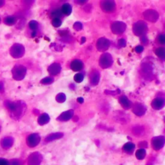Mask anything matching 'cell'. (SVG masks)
<instances>
[{"instance_id":"obj_1","label":"cell","mask_w":165,"mask_h":165,"mask_svg":"<svg viewBox=\"0 0 165 165\" xmlns=\"http://www.w3.org/2000/svg\"><path fill=\"white\" fill-rule=\"evenodd\" d=\"M4 105L9 112L10 116L14 119L21 118L26 110V105L22 101H10L7 100L4 102Z\"/></svg>"},{"instance_id":"obj_2","label":"cell","mask_w":165,"mask_h":165,"mask_svg":"<svg viewBox=\"0 0 165 165\" xmlns=\"http://www.w3.org/2000/svg\"><path fill=\"white\" fill-rule=\"evenodd\" d=\"M26 72L27 69L24 66L17 65L12 68V77L14 79L17 81L22 80L25 77V75H26Z\"/></svg>"},{"instance_id":"obj_3","label":"cell","mask_w":165,"mask_h":165,"mask_svg":"<svg viewBox=\"0 0 165 165\" xmlns=\"http://www.w3.org/2000/svg\"><path fill=\"white\" fill-rule=\"evenodd\" d=\"M10 54L14 58H20L25 54V48L22 45L15 43L11 47Z\"/></svg>"},{"instance_id":"obj_4","label":"cell","mask_w":165,"mask_h":165,"mask_svg":"<svg viewBox=\"0 0 165 165\" xmlns=\"http://www.w3.org/2000/svg\"><path fill=\"white\" fill-rule=\"evenodd\" d=\"M147 30V25L144 21H139L134 25L133 31L136 36L144 35Z\"/></svg>"},{"instance_id":"obj_5","label":"cell","mask_w":165,"mask_h":165,"mask_svg":"<svg viewBox=\"0 0 165 165\" xmlns=\"http://www.w3.org/2000/svg\"><path fill=\"white\" fill-rule=\"evenodd\" d=\"M113 63V60L111 55L108 53L103 54L99 60V65L103 68H107L110 67Z\"/></svg>"},{"instance_id":"obj_6","label":"cell","mask_w":165,"mask_h":165,"mask_svg":"<svg viewBox=\"0 0 165 165\" xmlns=\"http://www.w3.org/2000/svg\"><path fill=\"white\" fill-rule=\"evenodd\" d=\"M42 155L39 152H34L29 155L28 158L29 165H40L42 161Z\"/></svg>"},{"instance_id":"obj_7","label":"cell","mask_w":165,"mask_h":165,"mask_svg":"<svg viewBox=\"0 0 165 165\" xmlns=\"http://www.w3.org/2000/svg\"><path fill=\"white\" fill-rule=\"evenodd\" d=\"M101 7L104 12L110 13L115 10L116 3L114 1H111V0L102 1L101 2Z\"/></svg>"},{"instance_id":"obj_8","label":"cell","mask_w":165,"mask_h":165,"mask_svg":"<svg viewBox=\"0 0 165 165\" xmlns=\"http://www.w3.org/2000/svg\"><path fill=\"white\" fill-rule=\"evenodd\" d=\"M112 32L116 34H121L123 33L126 29V24L121 21H116L112 23L111 26Z\"/></svg>"},{"instance_id":"obj_9","label":"cell","mask_w":165,"mask_h":165,"mask_svg":"<svg viewBox=\"0 0 165 165\" xmlns=\"http://www.w3.org/2000/svg\"><path fill=\"white\" fill-rule=\"evenodd\" d=\"M40 142V137L38 134H32L27 139V144L29 147H35Z\"/></svg>"},{"instance_id":"obj_10","label":"cell","mask_w":165,"mask_h":165,"mask_svg":"<svg viewBox=\"0 0 165 165\" xmlns=\"http://www.w3.org/2000/svg\"><path fill=\"white\" fill-rule=\"evenodd\" d=\"M164 144V138L163 136H158L153 138L152 141V145L153 149L159 150L163 147Z\"/></svg>"},{"instance_id":"obj_11","label":"cell","mask_w":165,"mask_h":165,"mask_svg":"<svg viewBox=\"0 0 165 165\" xmlns=\"http://www.w3.org/2000/svg\"><path fill=\"white\" fill-rule=\"evenodd\" d=\"M97 49L101 52H105L110 47V41L106 38H100L97 40L96 44Z\"/></svg>"},{"instance_id":"obj_12","label":"cell","mask_w":165,"mask_h":165,"mask_svg":"<svg viewBox=\"0 0 165 165\" xmlns=\"http://www.w3.org/2000/svg\"><path fill=\"white\" fill-rule=\"evenodd\" d=\"M144 18L151 22H155L159 18L158 13L154 10H147L143 13Z\"/></svg>"},{"instance_id":"obj_13","label":"cell","mask_w":165,"mask_h":165,"mask_svg":"<svg viewBox=\"0 0 165 165\" xmlns=\"http://www.w3.org/2000/svg\"><path fill=\"white\" fill-rule=\"evenodd\" d=\"M133 112L137 116H141L146 112V108L141 103H136L133 107Z\"/></svg>"},{"instance_id":"obj_14","label":"cell","mask_w":165,"mask_h":165,"mask_svg":"<svg viewBox=\"0 0 165 165\" xmlns=\"http://www.w3.org/2000/svg\"><path fill=\"white\" fill-rule=\"evenodd\" d=\"M74 115V111L72 110H69L68 111L64 112L59 116L57 119L61 121H66L71 119Z\"/></svg>"},{"instance_id":"obj_15","label":"cell","mask_w":165,"mask_h":165,"mask_svg":"<svg viewBox=\"0 0 165 165\" xmlns=\"http://www.w3.org/2000/svg\"><path fill=\"white\" fill-rule=\"evenodd\" d=\"M14 143V139L12 137H5L2 139L1 141V147L5 149H8L12 146Z\"/></svg>"},{"instance_id":"obj_16","label":"cell","mask_w":165,"mask_h":165,"mask_svg":"<svg viewBox=\"0 0 165 165\" xmlns=\"http://www.w3.org/2000/svg\"><path fill=\"white\" fill-rule=\"evenodd\" d=\"M164 101L163 99L160 98V97H157V98L155 99L152 103V107L155 109V110L161 109L164 107Z\"/></svg>"},{"instance_id":"obj_17","label":"cell","mask_w":165,"mask_h":165,"mask_svg":"<svg viewBox=\"0 0 165 165\" xmlns=\"http://www.w3.org/2000/svg\"><path fill=\"white\" fill-rule=\"evenodd\" d=\"M61 66L60 64L58 63H53L52 65H50L48 71L49 72V73L52 75H57L60 73L61 71Z\"/></svg>"},{"instance_id":"obj_18","label":"cell","mask_w":165,"mask_h":165,"mask_svg":"<svg viewBox=\"0 0 165 165\" xmlns=\"http://www.w3.org/2000/svg\"><path fill=\"white\" fill-rule=\"evenodd\" d=\"M71 67L74 71L75 72L79 71L83 68V63L81 61H80L79 60H75L71 63Z\"/></svg>"},{"instance_id":"obj_19","label":"cell","mask_w":165,"mask_h":165,"mask_svg":"<svg viewBox=\"0 0 165 165\" xmlns=\"http://www.w3.org/2000/svg\"><path fill=\"white\" fill-rule=\"evenodd\" d=\"M100 75L99 72L94 71L90 74V83L92 85H97L99 81Z\"/></svg>"},{"instance_id":"obj_20","label":"cell","mask_w":165,"mask_h":165,"mask_svg":"<svg viewBox=\"0 0 165 165\" xmlns=\"http://www.w3.org/2000/svg\"><path fill=\"white\" fill-rule=\"evenodd\" d=\"M142 72L144 74V76L150 77L151 74L152 73V67L149 64L145 63L142 66Z\"/></svg>"},{"instance_id":"obj_21","label":"cell","mask_w":165,"mask_h":165,"mask_svg":"<svg viewBox=\"0 0 165 165\" xmlns=\"http://www.w3.org/2000/svg\"><path fill=\"white\" fill-rule=\"evenodd\" d=\"M119 102L122 105V107L125 109H128L132 106V103L126 96H122L119 98Z\"/></svg>"},{"instance_id":"obj_22","label":"cell","mask_w":165,"mask_h":165,"mask_svg":"<svg viewBox=\"0 0 165 165\" xmlns=\"http://www.w3.org/2000/svg\"><path fill=\"white\" fill-rule=\"evenodd\" d=\"M63 136V133H60V132H58V133H54V134H51L49 135L47 137L45 138V141L47 142H50V141H54L55 139H58L62 138Z\"/></svg>"},{"instance_id":"obj_23","label":"cell","mask_w":165,"mask_h":165,"mask_svg":"<svg viewBox=\"0 0 165 165\" xmlns=\"http://www.w3.org/2000/svg\"><path fill=\"white\" fill-rule=\"evenodd\" d=\"M61 12H62L63 14L67 15V16L70 15L72 12L71 5L68 3L64 4L61 8Z\"/></svg>"},{"instance_id":"obj_24","label":"cell","mask_w":165,"mask_h":165,"mask_svg":"<svg viewBox=\"0 0 165 165\" xmlns=\"http://www.w3.org/2000/svg\"><path fill=\"white\" fill-rule=\"evenodd\" d=\"M50 120V117L48 114H43L40 116L38 118V123L40 125H44L49 123Z\"/></svg>"},{"instance_id":"obj_25","label":"cell","mask_w":165,"mask_h":165,"mask_svg":"<svg viewBox=\"0 0 165 165\" xmlns=\"http://www.w3.org/2000/svg\"><path fill=\"white\" fill-rule=\"evenodd\" d=\"M132 132L136 136H141L144 134V128L141 126H137L133 128Z\"/></svg>"},{"instance_id":"obj_26","label":"cell","mask_w":165,"mask_h":165,"mask_svg":"<svg viewBox=\"0 0 165 165\" xmlns=\"http://www.w3.org/2000/svg\"><path fill=\"white\" fill-rule=\"evenodd\" d=\"M134 149H135V145H134V144L132 143V142H127V143L125 144L123 147V150L125 152H127L128 153H132Z\"/></svg>"},{"instance_id":"obj_27","label":"cell","mask_w":165,"mask_h":165,"mask_svg":"<svg viewBox=\"0 0 165 165\" xmlns=\"http://www.w3.org/2000/svg\"><path fill=\"white\" fill-rule=\"evenodd\" d=\"M17 19L14 16H7L4 19V23L7 25H13L16 23Z\"/></svg>"},{"instance_id":"obj_28","label":"cell","mask_w":165,"mask_h":165,"mask_svg":"<svg viewBox=\"0 0 165 165\" xmlns=\"http://www.w3.org/2000/svg\"><path fill=\"white\" fill-rule=\"evenodd\" d=\"M136 157L138 159H139V160L143 159L145 157V156H146V151H145L144 149H139L136 152Z\"/></svg>"},{"instance_id":"obj_29","label":"cell","mask_w":165,"mask_h":165,"mask_svg":"<svg viewBox=\"0 0 165 165\" xmlns=\"http://www.w3.org/2000/svg\"><path fill=\"white\" fill-rule=\"evenodd\" d=\"M155 54L157 55L159 58H163L164 56V50L163 47H161V48H158L157 50H155Z\"/></svg>"},{"instance_id":"obj_30","label":"cell","mask_w":165,"mask_h":165,"mask_svg":"<svg viewBox=\"0 0 165 165\" xmlns=\"http://www.w3.org/2000/svg\"><path fill=\"white\" fill-rule=\"evenodd\" d=\"M29 27H30V29L33 30V32L36 31V30H37L38 27V22L36 21H34V20L31 21L29 23Z\"/></svg>"},{"instance_id":"obj_31","label":"cell","mask_w":165,"mask_h":165,"mask_svg":"<svg viewBox=\"0 0 165 165\" xmlns=\"http://www.w3.org/2000/svg\"><path fill=\"white\" fill-rule=\"evenodd\" d=\"M66 99L65 95L63 93L59 94L56 96V101L58 103H63Z\"/></svg>"},{"instance_id":"obj_32","label":"cell","mask_w":165,"mask_h":165,"mask_svg":"<svg viewBox=\"0 0 165 165\" xmlns=\"http://www.w3.org/2000/svg\"><path fill=\"white\" fill-rule=\"evenodd\" d=\"M62 15H63V14H62V12H61V10H60V9L55 10L54 11V12H52V16L54 18H60V17L62 16Z\"/></svg>"},{"instance_id":"obj_33","label":"cell","mask_w":165,"mask_h":165,"mask_svg":"<svg viewBox=\"0 0 165 165\" xmlns=\"http://www.w3.org/2000/svg\"><path fill=\"white\" fill-rule=\"evenodd\" d=\"M53 81H54V79H53V78L47 77L42 79L41 81V83L42 84H44V85H49V84L52 83Z\"/></svg>"},{"instance_id":"obj_34","label":"cell","mask_w":165,"mask_h":165,"mask_svg":"<svg viewBox=\"0 0 165 165\" xmlns=\"http://www.w3.org/2000/svg\"><path fill=\"white\" fill-rule=\"evenodd\" d=\"M83 75L82 74L78 73L75 75L74 76V80L75 81H76L77 83H81L83 80Z\"/></svg>"},{"instance_id":"obj_35","label":"cell","mask_w":165,"mask_h":165,"mask_svg":"<svg viewBox=\"0 0 165 165\" xmlns=\"http://www.w3.org/2000/svg\"><path fill=\"white\" fill-rule=\"evenodd\" d=\"M52 23L54 27H59L60 26H61V21L60 18H54L52 20Z\"/></svg>"},{"instance_id":"obj_36","label":"cell","mask_w":165,"mask_h":165,"mask_svg":"<svg viewBox=\"0 0 165 165\" xmlns=\"http://www.w3.org/2000/svg\"><path fill=\"white\" fill-rule=\"evenodd\" d=\"M74 29L77 31H79V30H81L83 29V25L79 22H76L74 25Z\"/></svg>"},{"instance_id":"obj_37","label":"cell","mask_w":165,"mask_h":165,"mask_svg":"<svg viewBox=\"0 0 165 165\" xmlns=\"http://www.w3.org/2000/svg\"><path fill=\"white\" fill-rule=\"evenodd\" d=\"M9 165H21V162L19 159H12Z\"/></svg>"},{"instance_id":"obj_38","label":"cell","mask_w":165,"mask_h":165,"mask_svg":"<svg viewBox=\"0 0 165 165\" xmlns=\"http://www.w3.org/2000/svg\"><path fill=\"white\" fill-rule=\"evenodd\" d=\"M158 40L159 42L161 44H164L165 43V38H164V36L163 34H161L158 37Z\"/></svg>"},{"instance_id":"obj_39","label":"cell","mask_w":165,"mask_h":165,"mask_svg":"<svg viewBox=\"0 0 165 165\" xmlns=\"http://www.w3.org/2000/svg\"><path fill=\"white\" fill-rule=\"evenodd\" d=\"M118 45L120 47H125L126 46V41L124 39H121V40H119Z\"/></svg>"},{"instance_id":"obj_40","label":"cell","mask_w":165,"mask_h":165,"mask_svg":"<svg viewBox=\"0 0 165 165\" xmlns=\"http://www.w3.org/2000/svg\"><path fill=\"white\" fill-rule=\"evenodd\" d=\"M0 165H9V162L7 159L0 158Z\"/></svg>"},{"instance_id":"obj_41","label":"cell","mask_w":165,"mask_h":165,"mask_svg":"<svg viewBox=\"0 0 165 165\" xmlns=\"http://www.w3.org/2000/svg\"><path fill=\"white\" fill-rule=\"evenodd\" d=\"M143 50H144V48L142 46H138L135 49L136 52H138V53H141L142 51H143Z\"/></svg>"},{"instance_id":"obj_42","label":"cell","mask_w":165,"mask_h":165,"mask_svg":"<svg viewBox=\"0 0 165 165\" xmlns=\"http://www.w3.org/2000/svg\"><path fill=\"white\" fill-rule=\"evenodd\" d=\"M4 83L3 82H0V93H3L4 92Z\"/></svg>"},{"instance_id":"obj_43","label":"cell","mask_w":165,"mask_h":165,"mask_svg":"<svg viewBox=\"0 0 165 165\" xmlns=\"http://www.w3.org/2000/svg\"><path fill=\"white\" fill-rule=\"evenodd\" d=\"M139 147H141L142 148H146L147 147V142H141L139 144Z\"/></svg>"},{"instance_id":"obj_44","label":"cell","mask_w":165,"mask_h":165,"mask_svg":"<svg viewBox=\"0 0 165 165\" xmlns=\"http://www.w3.org/2000/svg\"><path fill=\"white\" fill-rule=\"evenodd\" d=\"M5 5V1L3 0H0V8L2 7Z\"/></svg>"},{"instance_id":"obj_45","label":"cell","mask_w":165,"mask_h":165,"mask_svg":"<svg viewBox=\"0 0 165 165\" xmlns=\"http://www.w3.org/2000/svg\"><path fill=\"white\" fill-rule=\"evenodd\" d=\"M83 99L82 98V97H79V98L77 99V101L79 102V103H83Z\"/></svg>"},{"instance_id":"obj_46","label":"cell","mask_w":165,"mask_h":165,"mask_svg":"<svg viewBox=\"0 0 165 165\" xmlns=\"http://www.w3.org/2000/svg\"><path fill=\"white\" fill-rule=\"evenodd\" d=\"M0 131H1V127H0Z\"/></svg>"},{"instance_id":"obj_47","label":"cell","mask_w":165,"mask_h":165,"mask_svg":"<svg viewBox=\"0 0 165 165\" xmlns=\"http://www.w3.org/2000/svg\"><path fill=\"white\" fill-rule=\"evenodd\" d=\"M0 22H1V18H0Z\"/></svg>"}]
</instances>
